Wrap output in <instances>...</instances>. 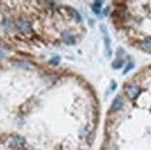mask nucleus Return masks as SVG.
<instances>
[{
    "mask_svg": "<svg viewBox=\"0 0 151 150\" xmlns=\"http://www.w3.org/2000/svg\"><path fill=\"white\" fill-rule=\"evenodd\" d=\"M100 29L103 32V35H104V43H105V47H106V55H107V57H110V55H111L110 39H109V37L108 35L107 29H106V27H105V25H101Z\"/></svg>",
    "mask_w": 151,
    "mask_h": 150,
    "instance_id": "f257e3e1",
    "label": "nucleus"
},
{
    "mask_svg": "<svg viewBox=\"0 0 151 150\" xmlns=\"http://www.w3.org/2000/svg\"><path fill=\"white\" fill-rule=\"evenodd\" d=\"M10 145L13 149H22L25 145V139L22 136H15V137H13Z\"/></svg>",
    "mask_w": 151,
    "mask_h": 150,
    "instance_id": "f03ea898",
    "label": "nucleus"
},
{
    "mask_svg": "<svg viewBox=\"0 0 151 150\" xmlns=\"http://www.w3.org/2000/svg\"><path fill=\"white\" fill-rule=\"evenodd\" d=\"M125 92L127 94V95L129 96V98L131 99H134L135 97L139 95L140 89L137 86H134V85H129L125 88Z\"/></svg>",
    "mask_w": 151,
    "mask_h": 150,
    "instance_id": "7ed1b4c3",
    "label": "nucleus"
},
{
    "mask_svg": "<svg viewBox=\"0 0 151 150\" xmlns=\"http://www.w3.org/2000/svg\"><path fill=\"white\" fill-rule=\"evenodd\" d=\"M122 105H123V100H122V97L116 96L113 100V102H112V104H111V110H112V111H117V110L122 108Z\"/></svg>",
    "mask_w": 151,
    "mask_h": 150,
    "instance_id": "20e7f679",
    "label": "nucleus"
},
{
    "mask_svg": "<svg viewBox=\"0 0 151 150\" xmlns=\"http://www.w3.org/2000/svg\"><path fill=\"white\" fill-rule=\"evenodd\" d=\"M18 27L22 32H25V34H28V32L32 31L31 24L26 21H19L18 22Z\"/></svg>",
    "mask_w": 151,
    "mask_h": 150,
    "instance_id": "39448f33",
    "label": "nucleus"
},
{
    "mask_svg": "<svg viewBox=\"0 0 151 150\" xmlns=\"http://www.w3.org/2000/svg\"><path fill=\"white\" fill-rule=\"evenodd\" d=\"M63 39H64L65 43L68 44H73L75 43L74 37L71 34H68V32H65V34H63Z\"/></svg>",
    "mask_w": 151,
    "mask_h": 150,
    "instance_id": "423d86ee",
    "label": "nucleus"
},
{
    "mask_svg": "<svg viewBox=\"0 0 151 150\" xmlns=\"http://www.w3.org/2000/svg\"><path fill=\"white\" fill-rule=\"evenodd\" d=\"M102 1H95L94 2V6H93V9L94 11L96 13V14H98L100 11V8H101V6H102Z\"/></svg>",
    "mask_w": 151,
    "mask_h": 150,
    "instance_id": "0eeeda50",
    "label": "nucleus"
},
{
    "mask_svg": "<svg viewBox=\"0 0 151 150\" xmlns=\"http://www.w3.org/2000/svg\"><path fill=\"white\" fill-rule=\"evenodd\" d=\"M122 65H123V60H116L112 63V67L114 69H120V68L122 67Z\"/></svg>",
    "mask_w": 151,
    "mask_h": 150,
    "instance_id": "6e6552de",
    "label": "nucleus"
},
{
    "mask_svg": "<svg viewBox=\"0 0 151 150\" xmlns=\"http://www.w3.org/2000/svg\"><path fill=\"white\" fill-rule=\"evenodd\" d=\"M134 68V63L133 62H129L128 64H127V66H126V68L124 69V70H123V72H122V74H126V73H128L129 71L132 70Z\"/></svg>",
    "mask_w": 151,
    "mask_h": 150,
    "instance_id": "1a4fd4ad",
    "label": "nucleus"
},
{
    "mask_svg": "<svg viewBox=\"0 0 151 150\" xmlns=\"http://www.w3.org/2000/svg\"><path fill=\"white\" fill-rule=\"evenodd\" d=\"M60 57H58V56H56V57H54L50 60V63H51L52 65H58V63H60Z\"/></svg>",
    "mask_w": 151,
    "mask_h": 150,
    "instance_id": "9d476101",
    "label": "nucleus"
},
{
    "mask_svg": "<svg viewBox=\"0 0 151 150\" xmlns=\"http://www.w3.org/2000/svg\"><path fill=\"white\" fill-rule=\"evenodd\" d=\"M144 45L147 48H151V38H147L145 41H144Z\"/></svg>",
    "mask_w": 151,
    "mask_h": 150,
    "instance_id": "9b49d317",
    "label": "nucleus"
},
{
    "mask_svg": "<svg viewBox=\"0 0 151 150\" xmlns=\"http://www.w3.org/2000/svg\"><path fill=\"white\" fill-rule=\"evenodd\" d=\"M71 13H73V17L77 19V21H81V16H80V14L76 11V10H74V9H71Z\"/></svg>",
    "mask_w": 151,
    "mask_h": 150,
    "instance_id": "f8f14e48",
    "label": "nucleus"
}]
</instances>
